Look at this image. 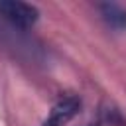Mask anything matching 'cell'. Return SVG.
Masks as SVG:
<instances>
[{
	"instance_id": "cell-1",
	"label": "cell",
	"mask_w": 126,
	"mask_h": 126,
	"mask_svg": "<svg viewBox=\"0 0 126 126\" xmlns=\"http://www.w3.org/2000/svg\"><path fill=\"white\" fill-rule=\"evenodd\" d=\"M0 16L4 20H8L12 26L28 30L32 28L37 18H39V10L28 2H20V0H0Z\"/></svg>"
},
{
	"instance_id": "cell-2",
	"label": "cell",
	"mask_w": 126,
	"mask_h": 126,
	"mask_svg": "<svg viewBox=\"0 0 126 126\" xmlns=\"http://www.w3.org/2000/svg\"><path fill=\"white\" fill-rule=\"evenodd\" d=\"M79 110H81V100L77 96H65L51 108L49 116L43 120L41 126H65Z\"/></svg>"
},
{
	"instance_id": "cell-3",
	"label": "cell",
	"mask_w": 126,
	"mask_h": 126,
	"mask_svg": "<svg viewBox=\"0 0 126 126\" xmlns=\"http://www.w3.org/2000/svg\"><path fill=\"white\" fill-rule=\"evenodd\" d=\"M94 8L98 10L102 22L116 30V32H124L126 30V8L116 4V2H98L94 4Z\"/></svg>"
},
{
	"instance_id": "cell-4",
	"label": "cell",
	"mask_w": 126,
	"mask_h": 126,
	"mask_svg": "<svg viewBox=\"0 0 126 126\" xmlns=\"http://www.w3.org/2000/svg\"><path fill=\"white\" fill-rule=\"evenodd\" d=\"M104 120L110 122V126H126V120L122 118L120 110H116V108H108V110H104Z\"/></svg>"
},
{
	"instance_id": "cell-5",
	"label": "cell",
	"mask_w": 126,
	"mask_h": 126,
	"mask_svg": "<svg viewBox=\"0 0 126 126\" xmlns=\"http://www.w3.org/2000/svg\"><path fill=\"white\" fill-rule=\"evenodd\" d=\"M87 126H102V122H93V124H87Z\"/></svg>"
}]
</instances>
